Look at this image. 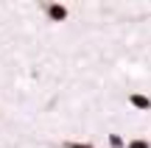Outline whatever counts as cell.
I'll list each match as a JSON object with an SVG mask.
<instances>
[{
    "label": "cell",
    "mask_w": 151,
    "mask_h": 148,
    "mask_svg": "<svg viewBox=\"0 0 151 148\" xmlns=\"http://www.w3.org/2000/svg\"><path fill=\"white\" fill-rule=\"evenodd\" d=\"M39 9H42L45 14H48V20H53V22H62L67 17V9H65V6H59V3H48V0H42Z\"/></svg>",
    "instance_id": "6da1fadb"
},
{
    "label": "cell",
    "mask_w": 151,
    "mask_h": 148,
    "mask_svg": "<svg viewBox=\"0 0 151 148\" xmlns=\"http://www.w3.org/2000/svg\"><path fill=\"white\" fill-rule=\"evenodd\" d=\"M132 104H134V106H140V109H148V106H151V101L148 98H143V95H132Z\"/></svg>",
    "instance_id": "7a4b0ae2"
},
{
    "label": "cell",
    "mask_w": 151,
    "mask_h": 148,
    "mask_svg": "<svg viewBox=\"0 0 151 148\" xmlns=\"http://www.w3.org/2000/svg\"><path fill=\"white\" fill-rule=\"evenodd\" d=\"M62 148H92L90 143H62Z\"/></svg>",
    "instance_id": "3957f363"
},
{
    "label": "cell",
    "mask_w": 151,
    "mask_h": 148,
    "mask_svg": "<svg viewBox=\"0 0 151 148\" xmlns=\"http://www.w3.org/2000/svg\"><path fill=\"white\" fill-rule=\"evenodd\" d=\"M129 148H151V143H143V140H137V143H132Z\"/></svg>",
    "instance_id": "277c9868"
}]
</instances>
